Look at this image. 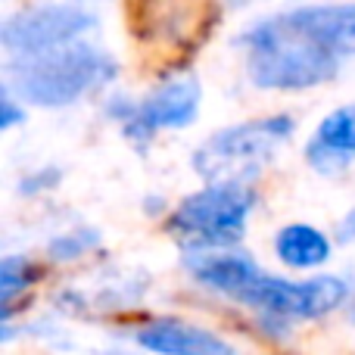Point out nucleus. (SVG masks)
<instances>
[{
  "instance_id": "obj_3",
  "label": "nucleus",
  "mask_w": 355,
  "mask_h": 355,
  "mask_svg": "<svg viewBox=\"0 0 355 355\" xmlns=\"http://www.w3.org/2000/svg\"><path fill=\"white\" fill-rule=\"evenodd\" d=\"M293 135L290 116H265L227 125L193 150V172L206 184H250Z\"/></svg>"
},
{
  "instance_id": "obj_10",
  "label": "nucleus",
  "mask_w": 355,
  "mask_h": 355,
  "mask_svg": "<svg viewBox=\"0 0 355 355\" xmlns=\"http://www.w3.org/2000/svg\"><path fill=\"white\" fill-rule=\"evenodd\" d=\"M306 156L321 175L337 172L355 159V103L340 106L321 119L306 147Z\"/></svg>"
},
{
  "instance_id": "obj_14",
  "label": "nucleus",
  "mask_w": 355,
  "mask_h": 355,
  "mask_svg": "<svg viewBox=\"0 0 355 355\" xmlns=\"http://www.w3.org/2000/svg\"><path fill=\"white\" fill-rule=\"evenodd\" d=\"M97 243H100L97 231H91V227H75V231L62 234V237H56L53 243H50V256H53L56 262H72V259H78L81 252H87Z\"/></svg>"
},
{
  "instance_id": "obj_9",
  "label": "nucleus",
  "mask_w": 355,
  "mask_h": 355,
  "mask_svg": "<svg viewBox=\"0 0 355 355\" xmlns=\"http://www.w3.org/2000/svg\"><path fill=\"white\" fill-rule=\"evenodd\" d=\"M137 343L153 355H237V349L218 334L178 318H159L144 324L137 331Z\"/></svg>"
},
{
  "instance_id": "obj_13",
  "label": "nucleus",
  "mask_w": 355,
  "mask_h": 355,
  "mask_svg": "<svg viewBox=\"0 0 355 355\" xmlns=\"http://www.w3.org/2000/svg\"><path fill=\"white\" fill-rule=\"evenodd\" d=\"M37 277H41V268L25 256H6L0 262V312H3V321L10 318L16 296L25 293Z\"/></svg>"
},
{
  "instance_id": "obj_1",
  "label": "nucleus",
  "mask_w": 355,
  "mask_h": 355,
  "mask_svg": "<svg viewBox=\"0 0 355 355\" xmlns=\"http://www.w3.org/2000/svg\"><path fill=\"white\" fill-rule=\"evenodd\" d=\"M246 75L262 91H306L337 75L340 56L309 35L290 12L256 22L243 35Z\"/></svg>"
},
{
  "instance_id": "obj_16",
  "label": "nucleus",
  "mask_w": 355,
  "mask_h": 355,
  "mask_svg": "<svg viewBox=\"0 0 355 355\" xmlns=\"http://www.w3.org/2000/svg\"><path fill=\"white\" fill-rule=\"evenodd\" d=\"M340 240H343V243H352L355 240V209L340 221Z\"/></svg>"
},
{
  "instance_id": "obj_4",
  "label": "nucleus",
  "mask_w": 355,
  "mask_h": 355,
  "mask_svg": "<svg viewBox=\"0 0 355 355\" xmlns=\"http://www.w3.org/2000/svg\"><path fill=\"white\" fill-rule=\"evenodd\" d=\"M252 200L250 184H206L181 200L168 218V231L190 250L234 246L246 234Z\"/></svg>"
},
{
  "instance_id": "obj_2",
  "label": "nucleus",
  "mask_w": 355,
  "mask_h": 355,
  "mask_svg": "<svg viewBox=\"0 0 355 355\" xmlns=\"http://www.w3.org/2000/svg\"><path fill=\"white\" fill-rule=\"evenodd\" d=\"M116 75L119 62L106 50L75 41L66 47L47 50V53L12 60V75L6 87L22 103L62 110L91 94L94 87L110 85Z\"/></svg>"
},
{
  "instance_id": "obj_6",
  "label": "nucleus",
  "mask_w": 355,
  "mask_h": 355,
  "mask_svg": "<svg viewBox=\"0 0 355 355\" xmlns=\"http://www.w3.org/2000/svg\"><path fill=\"white\" fill-rule=\"evenodd\" d=\"M87 28H94V16L87 10L75 3H47L6 19L0 41L12 53V60H25V56L75 44Z\"/></svg>"
},
{
  "instance_id": "obj_11",
  "label": "nucleus",
  "mask_w": 355,
  "mask_h": 355,
  "mask_svg": "<svg viewBox=\"0 0 355 355\" xmlns=\"http://www.w3.org/2000/svg\"><path fill=\"white\" fill-rule=\"evenodd\" d=\"M290 16L337 56H355V3L300 6Z\"/></svg>"
},
{
  "instance_id": "obj_7",
  "label": "nucleus",
  "mask_w": 355,
  "mask_h": 355,
  "mask_svg": "<svg viewBox=\"0 0 355 355\" xmlns=\"http://www.w3.org/2000/svg\"><path fill=\"white\" fill-rule=\"evenodd\" d=\"M346 284L337 275H321L309 281H287V277L262 275L243 296V306L259 309L281 318H321L334 312L346 300Z\"/></svg>"
},
{
  "instance_id": "obj_5",
  "label": "nucleus",
  "mask_w": 355,
  "mask_h": 355,
  "mask_svg": "<svg viewBox=\"0 0 355 355\" xmlns=\"http://www.w3.org/2000/svg\"><path fill=\"white\" fill-rule=\"evenodd\" d=\"M200 103H202V87L196 81V75L184 72L175 78L162 81L153 94L141 100V103L122 106L112 112L122 122V135L131 137L135 144H147L153 141L159 131H178L187 128L196 116H200Z\"/></svg>"
},
{
  "instance_id": "obj_8",
  "label": "nucleus",
  "mask_w": 355,
  "mask_h": 355,
  "mask_svg": "<svg viewBox=\"0 0 355 355\" xmlns=\"http://www.w3.org/2000/svg\"><path fill=\"white\" fill-rule=\"evenodd\" d=\"M184 262H187V271L193 275V281H200L202 287L218 290V293L231 296V300H237V302L243 300L252 284L265 275L250 252L231 250V246L190 250Z\"/></svg>"
},
{
  "instance_id": "obj_15",
  "label": "nucleus",
  "mask_w": 355,
  "mask_h": 355,
  "mask_svg": "<svg viewBox=\"0 0 355 355\" xmlns=\"http://www.w3.org/2000/svg\"><path fill=\"white\" fill-rule=\"evenodd\" d=\"M19 122H25V110L19 106V97H12L10 87H3V94H0V128L10 131Z\"/></svg>"
},
{
  "instance_id": "obj_12",
  "label": "nucleus",
  "mask_w": 355,
  "mask_h": 355,
  "mask_svg": "<svg viewBox=\"0 0 355 355\" xmlns=\"http://www.w3.org/2000/svg\"><path fill=\"white\" fill-rule=\"evenodd\" d=\"M275 252L287 268H318L331 259V237L309 221H293L277 231Z\"/></svg>"
}]
</instances>
